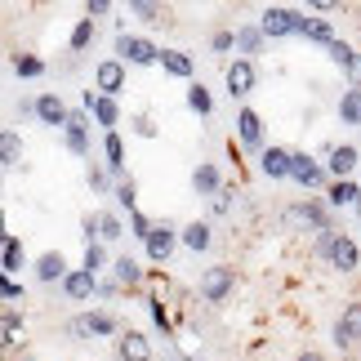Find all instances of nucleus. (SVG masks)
<instances>
[{
    "label": "nucleus",
    "mask_w": 361,
    "mask_h": 361,
    "mask_svg": "<svg viewBox=\"0 0 361 361\" xmlns=\"http://www.w3.org/2000/svg\"><path fill=\"white\" fill-rule=\"evenodd\" d=\"M303 18H308V13H299V9H290V5H268V9H263V18H259V27H263V36H268V40H286V36H299L303 32Z\"/></svg>",
    "instance_id": "obj_1"
},
{
    "label": "nucleus",
    "mask_w": 361,
    "mask_h": 361,
    "mask_svg": "<svg viewBox=\"0 0 361 361\" xmlns=\"http://www.w3.org/2000/svg\"><path fill=\"white\" fill-rule=\"evenodd\" d=\"M116 59L125 67H161V49L152 45L147 36H116Z\"/></svg>",
    "instance_id": "obj_2"
},
{
    "label": "nucleus",
    "mask_w": 361,
    "mask_h": 361,
    "mask_svg": "<svg viewBox=\"0 0 361 361\" xmlns=\"http://www.w3.org/2000/svg\"><path fill=\"white\" fill-rule=\"evenodd\" d=\"M286 224L290 228H312V232H330V228H335V224H330V205L317 201V197L290 205V210H286Z\"/></svg>",
    "instance_id": "obj_3"
},
{
    "label": "nucleus",
    "mask_w": 361,
    "mask_h": 361,
    "mask_svg": "<svg viewBox=\"0 0 361 361\" xmlns=\"http://www.w3.org/2000/svg\"><path fill=\"white\" fill-rule=\"evenodd\" d=\"M67 335H76V339H107V335H121V322H116V312L94 308L85 317H76V322L67 326Z\"/></svg>",
    "instance_id": "obj_4"
},
{
    "label": "nucleus",
    "mask_w": 361,
    "mask_h": 361,
    "mask_svg": "<svg viewBox=\"0 0 361 361\" xmlns=\"http://www.w3.org/2000/svg\"><path fill=\"white\" fill-rule=\"evenodd\" d=\"M232 286H237V272L228 268V263H214V268H205L201 272V281H197V295L205 303H224L232 295Z\"/></svg>",
    "instance_id": "obj_5"
},
{
    "label": "nucleus",
    "mask_w": 361,
    "mask_h": 361,
    "mask_svg": "<svg viewBox=\"0 0 361 361\" xmlns=\"http://www.w3.org/2000/svg\"><path fill=\"white\" fill-rule=\"evenodd\" d=\"M125 85H130V76H125L121 59H99L94 63V90H99L103 99H121Z\"/></svg>",
    "instance_id": "obj_6"
},
{
    "label": "nucleus",
    "mask_w": 361,
    "mask_h": 361,
    "mask_svg": "<svg viewBox=\"0 0 361 361\" xmlns=\"http://www.w3.org/2000/svg\"><path fill=\"white\" fill-rule=\"evenodd\" d=\"M80 107L94 116V125H99L103 134H116V125H121V103L116 99H103L99 90H85L80 94Z\"/></svg>",
    "instance_id": "obj_7"
},
{
    "label": "nucleus",
    "mask_w": 361,
    "mask_h": 361,
    "mask_svg": "<svg viewBox=\"0 0 361 361\" xmlns=\"http://www.w3.org/2000/svg\"><path fill=\"white\" fill-rule=\"evenodd\" d=\"M330 339H335V348H357L361 343V299L343 303V312L330 326Z\"/></svg>",
    "instance_id": "obj_8"
},
{
    "label": "nucleus",
    "mask_w": 361,
    "mask_h": 361,
    "mask_svg": "<svg viewBox=\"0 0 361 361\" xmlns=\"http://www.w3.org/2000/svg\"><path fill=\"white\" fill-rule=\"evenodd\" d=\"M290 178L303 188V192H317V188H326V165L317 161V157H308V152H295V161H290Z\"/></svg>",
    "instance_id": "obj_9"
},
{
    "label": "nucleus",
    "mask_w": 361,
    "mask_h": 361,
    "mask_svg": "<svg viewBox=\"0 0 361 361\" xmlns=\"http://www.w3.org/2000/svg\"><path fill=\"white\" fill-rule=\"evenodd\" d=\"M183 245V228H174V224H157V232L147 237V259L152 263H170V255Z\"/></svg>",
    "instance_id": "obj_10"
},
{
    "label": "nucleus",
    "mask_w": 361,
    "mask_h": 361,
    "mask_svg": "<svg viewBox=\"0 0 361 361\" xmlns=\"http://www.w3.org/2000/svg\"><path fill=\"white\" fill-rule=\"evenodd\" d=\"M326 263L335 272H357L361 268V245L348 237V232H335V241H330V250H326Z\"/></svg>",
    "instance_id": "obj_11"
},
{
    "label": "nucleus",
    "mask_w": 361,
    "mask_h": 361,
    "mask_svg": "<svg viewBox=\"0 0 361 361\" xmlns=\"http://www.w3.org/2000/svg\"><path fill=\"white\" fill-rule=\"evenodd\" d=\"M255 80H259V72H255V63H250V59H232L228 72H224V85H228L232 99H245V94H255Z\"/></svg>",
    "instance_id": "obj_12"
},
{
    "label": "nucleus",
    "mask_w": 361,
    "mask_h": 361,
    "mask_svg": "<svg viewBox=\"0 0 361 361\" xmlns=\"http://www.w3.org/2000/svg\"><path fill=\"white\" fill-rule=\"evenodd\" d=\"M67 116H72V107L63 103V94H54V90L36 94V121H40V125H49V130H63Z\"/></svg>",
    "instance_id": "obj_13"
},
{
    "label": "nucleus",
    "mask_w": 361,
    "mask_h": 361,
    "mask_svg": "<svg viewBox=\"0 0 361 361\" xmlns=\"http://www.w3.org/2000/svg\"><path fill=\"white\" fill-rule=\"evenodd\" d=\"M290 161H295L290 147H263L259 152V174L272 178V183H281V178H290Z\"/></svg>",
    "instance_id": "obj_14"
},
{
    "label": "nucleus",
    "mask_w": 361,
    "mask_h": 361,
    "mask_svg": "<svg viewBox=\"0 0 361 361\" xmlns=\"http://www.w3.org/2000/svg\"><path fill=\"white\" fill-rule=\"evenodd\" d=\"M32 272H36V281L40 286H54V281H67V272H72V268H67V259H63V250H45V255H40L36 263H32Z\"/></svg>",
    "instance_id": "obj_15"
},
{
    "label": "nucleus",
    "mask_w": 361,
    "mask_h": 361,
    "mask_svg": "<svg viewBox=\"0 0 361 361\" xmlns=\"http://www.w3.org/2000/svg\"><path fill=\"white\" fill-rule=\"evenodd\" d=\"M357 161H361V152L353 143H335V147H330V157H326V174L335 178V183H339V178H353Z\"/></svg>",
    "instance_id": "obj_16"
},
{
    "label": "nucleus",
    "mask_w": 361,
    "mask_h": 361,
    "mask_svg": "<svg viewBox=\"0 0 361 361\" xmlns=\"http://www.w3.org/2000/svg\"><path fill=\"white\" fill-rule=\"evenodd\" d=\"M237 138L250 147V152H263L268 143H263V116L255 112V107H241L237 112Z\"/></svg>",
    "instance_id": "obj_17"
},
{
    "label": "nucleus",
    "mask_w": 361,
    "mask_h": 361,
    "mask_svg": "<svg viewBox=\"0 0 361 361\" xmlns=\"http://www.w3.org/2000/svg\"><path fill=\"white\" fill-rule=\"evenodd\" d=\"M63 295L72 299V303H90L94 295H99V276H90L85 268H72V272H67V281H63Z\"/></svg>",
    "instance_id": "obj_18"
},
{
    "label": "nucleus",
    "mask_w": 361,
    "mask_h": 361,
    "mask_svg": "<svg viewBox=\"0 0 361 361\" xmlns=\"http://www.w3.org/2000/svg\"><path fill=\"white\" fill-rule=\"evenodd\" d=\"M23 268H27L23 237H18V232H5V241H0V272H5V276H18Z\"/></svg>",
    "instance_id": "obj_19"
},
{
    "label": "nucleus",
    "mask_w": 361,
    "mask_h": 361,
    "mask_svg": "<svg viewBox=\"0 0 361 361\" xmlns=\"http://www.w3.org/2000/svg\"><path fill=\"white\" fill-rule=\"evenodd\" d=\"M116 357L121 361H157V357H152L147 335H138V330H121V335H116Z\"/></svg>",
    "instance_id": "obj_20"
},
{
    "label": "nucleus",
    "mask_w": 361,
    "mask_h": 361,
    "mask_svg": "<svg viewBox=\"0 0 361 361\" xmlns=\"http://www.w3.org/2000/svg\"><path fill=\"white\" fill-rule=\"evenodd\" d=\"M192 192H197V197H210V201L224 192V174H219L214 161H201L197 170H192Z\"/></svg>",
    "instance_id": "obj_21"
},
{
    "label": "nucleus",
    "mask_w": 361,
    "mask_h": 361,
    "mask_svg": "<svg viewBox=\"0 0 361 361\" xmlns=\"http://www.w3.org/2000/svg\"><path fill=\"white\" fill-rule=\"evenodd\" d=\"M161 72L174 76V80H192V72H197V63H192L188 49H161Z\"/></svg>",
    "instance_id": "obj_22"
},
{
    "label": "nucleus",
    "mask_w": 361,
    "mask_h": 361,
    "mask_svg": "<svg viewBox=\"0 0 361 361\" xmlns=\"http://www.w3.org/2000/svg\"><path fill=\"white\" fill-rule=\"evenodd\" d=\"M263 40H268V36H263L259 23H241L237 27V54H241V59L255 63V54H263Z\"/></svg>",
    "instance_id": "obj_23"
},
{
    "label": "nucleus",
    "mask_w": 361,
    "mask_h": 361,
    "mask_svg": "<svg viewBox=\"0 0 361 361\" xmlns=\"http://www.w3.org/2000/svg\"><path fill=\"white\" fill-rule=\"evenodd\" d=\"M210 245H214V228L205 224V219H197V224L183 228V250H192V255H205Z\"/></svg>",
    "instance_id": "obj_24"
},
{
    "label": "nucleus",
    "mask_w": 361,
    "mask_h": 361,
    "mask_svg": "<svg viewBox=\"0 0 361 361\" xmlns=\"http://www.w3.org/2000/svg\"><path fill=\"white\" fill-rule=\"evenodd\" d=\"M112 276L125 290H138V286H143V263L130 259V255H121V259H112Z\"/></svg>",
    "instance_id": "obj_25"
},
{
    "label": "nucleus",
    "mask_w": 361,
    "mask_h": 361,
    "mask_svg": "<svg viewBox=\"0 0 361 361\" xmlns=\"http://www.w3.org/2000/svg\"><path fill=\"white\" fill-rule=\"evenodd\" d=\"M361 201V188L353 183V178H339V183L326 188V205L330 210H343V205H357Z\"/></svg>",
    "instance_id": "obj_26"
},
{
    "label": "nucleus",
    "mask_w": 361,
    "mask_h": 361,
    "mask_svg": "<svg viewBox=\"0 0 361 361\" xmlns=\"http://www.w3.org/2000/svg\"><path fill=\"white\" fill-rule=\"evenodd\" d=\"M299 36H303V40H312V45H326V49L339 40V36H335V27H330V18H303V32H299Z\"/></svg>",
    "instance_id": "obj_27"
},
{
    "label": "nucleus",
    "mask_w": 361,
    "mask_h": 361,
    "mask_svg": "<svg viewBox=\"0 0 361 361\" xmlns=\"http://www.w3.org/2000/svg\"><path fill=\"white\" fill-rule=\"evenodd\" d=\"M0 161H5V170H18L23 165V143H18L13 125H5V134H0Z\"/></svg>",
    "instance_id": "obj_28"
},
{
    "label": "nucleus",
    "mask_w": 361,
    "mask_h": 361,
    "mask_svg": "<svg viewBox=\"0 0 361 361\" xmlns=\"http://www.w3.org/2000/svg\"><path fill=\"white\" fill-rule=\"evenodd\" d=\"M121 237H125V219H121L116 210H99V241L112 245V241H121Z\"/></svg>",
    "instance_id": "obj_29"
},
{
    "label": "nucleus",
    "mask_w": 361,
    "mask_h": 361,
    "mask_svg": "<svg viewBox=\"0 0 361 361\" xmlns=\"http://www.w3.org/2000/svg\"><path fill=\"white\" fill-rule=\"evenodd\" d=\"M80 268H85L90 276H103L107 268H112V259H107V245H103V241L85 245V259H80Z\"/></svg>",
    "instance_id": "obj_30"
},
{
    "label": "nucleus",
    "mask_w": 361,
    "mask_h": 361,
    "mask_svg": "<svg viewBox=\"0 0 361 361\" xmlns=\"http://www.w3.org/2000/svg\"><path fill=\"white\" fill-rule=\"evenodd\" d=\"M339 121L343 125H361V85H348L339 99Z\"/></svg>",
    "instance_id": "obj_31"
},
{
    "label": "nucleus",
    "mask_w": 361,
    "mask_h": 361,
    "mask_svg": "<svg viewBox=\"0 0 361 361\" xmlns=\"http://www.w3.org/2000/svg\"><path fill=\"white\" fill-rule=\"evenodd\" d=\"M85 183L94 188V197H107V192H116L112 170H107V165H94V161H90V170H85Z\"/></svg>",
    "instance_id": "obj_32"
},
{
    "label": "nucleus",
    "mask_w": 361,
    "mask_h": 361,
    "mask_svg": "<svg viewBox=\"0 0 361 361\" xmlns=\"http://www.w3.org/2000/svg\"><path fill=\"white\" fill-rule=\"evenodd\" d=\"M13 72H18V80H40L45 76V59H36V54H13Z\"/></svg>",
    "instance_id": "obj_33"
},
{
    "label": "nucleus",
    "mask_w": 361,
    "mask_h": 361,
    "mask_svg": "<svg viewBox=\"0 0 361 361\" xmlns=\"http://www.w3.org/2000/svg\"><path fill=\"white\" fill-rule=\"evenodd\" d=\"M188 107H192L197 116H210V112H214V99H210V90H205L201 80H192V85H188Z\"/></svg>",
    "instance_id": "obj_34"
},
{
    "label": "nucleus",
    "mask_w": 361,
    "mask_h": 361,
    "mask_svg": "<svg viewBox=\"0 0 361 361\" xmlns=\"http://www.w3.org/2000/svg\"><path fill=\"white\" fill-rule=\"evenodd\" d=\"M90 40H94V18H80L72 27V36H67V49H72V54H85Z\"/></svg>",
    "instance_id": "obj_35"
},
{
    "label": "nucleus",
    "mask_w": 361,
    "mask_h": 361,
    "mask_svg": "<svg viewBox=\"0 0 361 361\" xmlns=\"http://www.w3.org/2000/svg\"><path fill=\"white\" fill-rule=\"evenodd\" d=\"M152 232H157V219H147L143 210H134V214H130V237L147 245V237H152Z\"/></svg>",
    "instance_id": "obj_36"
},
{
    "label": "nucleus",
    "mask_w": 361,
    "mask_h": 361,
    "mask_svg": "<svg viewBox=\"0 0 361 361\" xmlns=\"http://www.w3.org/2000/svg\"><path fill=\"white\" fill-rule=\"evenodd\" d=\"M112 197H116V205H121V210H138V183H134V178H125V183H116V192H112Z\"/></svg>",
    "instance_id": "obj_37"
},
{
    "label": "nucleus",
    "mask_w": 361,
    "mask_h": 361,
    "mask_svg": "<svg viewBox=\"0 0 361 361\" xmlns=\"http://www.w3.org/2000/svg\"><path fill=\"white\" fill-rule=\"evenodd\" d=\"M63 143L72 157H90V134H80V130H63Z\"/></svg>",
    "instance_id": "obj_38"
},
{
    "label": "nucleus",
    "mask_w": 361,
    "mask_h": 361,
    "mask_svg": "<svg viewBox=\"0 0 361 361\" xmlns=\"http://www.w3.org/2000/svg\"><path fill=\"white\" fill-rule=\"evenodd\" d=\"M210 49L214 54H232L237 49V32H232V27H219V32L210 36Z\"/></svg>",
    "instance_id": "obj_39"
},
{
    "label": "nucleus",
    "mask_w": 361,
    "mask_h": 361,
    "mask_svg": "<svg viewBox=\"0 0 361 361\" xmlns=\"http://www.w3.org/2000/svg\"><path fill=\"white\" fill-rule=\"evenodd\" d=\"M130 13L143 23H161V5H152V0H130Z\"/></svg>",
    "instance_id": "obj_40"
},
{
    "label": "nucleus",
    "mask_w": 361,
    "mask_h": 361,
    "mask_svg": "<svg viewBox=\"0 0 361 361\" xmlns=\"http://www.w3.org/2000/svg\"><path fill=\"white\" fill-rule=\"evenodd\" d=\"M18 330H23L18 308H5V348H13V343H18Z\"/></svg>",
    "instance_id": "obj_41"
},
{
    "label": "nucleus",
    "mask_w": 361,
    "mask_h": 361,
    "mask_svg": "<svg viewBox=\"0 0 361 361\" xmlns=\"http://www.w3.org/2000/svg\"><path fill=\"white\" fill-rule=\"evenodd\" d=\"M147 312H152V322H157L165 335H170V312H165V303H161V295H147Z\"/></svg>",
    "instance_id": "obj_42"
},
{
    "label": "nucleus",
    "mask_w": 361,
    "mask_h": 361,
    "mask_svg": "<svg viewBox=\"0 0 361 361\" xmlns=\"http://www.w3.org/2000/svg\"><path fill=\"white\" fill-rule=\"evenodd\" d=\"M130 130L138 134V138H157L161 130H157V121H152V116H143V112H138V116H130Z\"/></svg>",
    "instance_id": "obj_43"
},
{
    "label": "nucleus",
    "mask_w": 361,
    "mask_h": 361,
    "mask_svg": "<svg viewBox=\"0 0 361 361\" xmlns=\"http://www.w3.org/2000/svg\"><path fill=\"white\" fill-rule=\"evenodd\" d=\"M0 299H5L9 308L23 299V286H18V276H5V281H0Z\"/></svg>",
    "instance_id": "obj_44"
},
{
    "label": "nucleus",
    "mask_w": 361,
    "mask_h": 361,
    "mask_svg": "<svg viewBox=\"0 0 361 361\" xmlns=\"http://www.w3.org/2000/svg\"><path fill=\"white\" fill-rule=\"evenodd\" d=\"M90 112H85V107H72V116H67V125H63V130H80V134H90Z\"/></svg>",
    "instance_id": "obj_45"
},
{
    "label": "nucleus",
    "mask_w": 361,
    "mask_h": 361,
    "mask_svg": "<svg viewBox=\"0 0 361 361\" xmlns=\"http://www.w3.org/2000/svg\"><path fill=\"white\" fill-rule=\"evenodd\" d=\"M232 205H237V192L224 188V192H219V197L210 201V210H214V214H232Z\"/></svg>",
    "instance_id": "obj_46"
},
{
    "label": "nucleus",
    "mask_w": 361,
    "mask_h": 361,
    "mask_svg": "<svg viewBox=\"0 0 361 361\" xmlns=\"http://www.w3.org/2000/svg\"><path fill=\"white\" fill-rule=\"evenodd\" d=\"M80 237H85V245L99 241V214H85V219H80Z\"/></svg>",
    "instance_id": "obj_47"
},
{
    "label": "nucleus",
    "mask_w": 361,
    "mask_h": 361,
    "mask_svg": "<svg viewBox=\"0 0 361 361\" xmlns=\"http://www.w3.org/2000/svg\"><path fill=\"white\" fill-rule=\"evenodd\" d=\"M121 290H125V286L116 281V276H99V299H116Z\"/></svg>",
    "instance_id": "obj_48"
},
{
    "label": "nucleus",
    "mask_w": 361,
    "mask_h": 361,
    "mask_svg": "<svg viewBox=\"0 0 361 361\" xmlns=\"http://www.w3.org/2000/svg\"><path fill=\"white\" fill-rule=\"evenodd\" d=\"M103 13H112L107 0H90V5H85V18H103Z\"/></svg>",
    "instance_id": "obj_49"
},
{
    "label": "nucleus",
    "mask_w": 361,
    "mask_h": 361,
    "mask_svg": "<svg viewBox=\"0 0 361 361\" xmlns=\"http://www.w3.org/2000/svg\"><path fill=\"white\" fill-rule=\"evenodd\" d=\"M18 116L23 121H36V99H18Z\"/></svg>",
    "instance_id": "obj_50"
},
{
    "label": "nucleus",
    "mask_w": 361,
    "mask_h": 361,
    "mask_svg": "<svg viewBox=\"0 0 361 361\" xmlns=\"http://www.w3.org/2000/svg\"><path fill=\"white\" fill-rule=\"evenodd\" d=\"M295 361H326V357H322V353H317V348H308V353H299Z\"/></svg>",
    "instance_id": "obj_51"
},
{
    "label": "nucleus",
    "mask_w": 361,
    "mask_h": 361,
    "mask_svg": "<svg viewBox=\"0 0 361 361\" xmlns=\"http://www.w3.org/2000/svg\"><path fill=\"white\" fill-rule=\"evenodd\" d=\"M161 361H183V353H170V357H161Z\"/></svg>",
    "instance_id": "obj_52"
},
{
    "label": "nucleus",
    "mask_w": 361,
    "mask_h": 361,
    "mask_svg": "<svg viewBox=\"0 0 361 361\" xmlns=\"http://www.w3.org/2000/svg\"><path fill=\"white\" fill-rule=\"evenodd\" d=\"M357 214H361V201H357Z\"/></svg>",
    "instance_id": "obj_53"
},
{
    "label": "nucleus",
    "mask_w": 361,
    "mask_h": 361,
    "mask_svg": "<svg viewBox=\"0 0 361 361\" xmlns=\"http://www.w3.org/2000/svg\"><path fill=\"white\" fill-rule=\"evenodd\" d=\"M183 361H192V357H183Z\"/></svg>",
    "instance_id": "obj_54"
}]
</instances>
